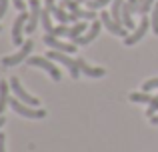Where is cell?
<instances>
[{"mask_svg":"<svg viewBox=\"0 0 158 152\" xmlns=\"http://www.w3.org/2000/svg\"><path fill=\"white\" fill-rule=\"evenodd\" d=\"M8 106H10L18 116H24V118H44L46 116V110L34 108V106H30V104H24V102L18 100V98H10Z\"/></svg>","mask_w":158,"mask_h":152,"instance_id":"1","label":"cell"},{"mask_svg":"<svg viewBox=\"0 0 158 152\" xmlns=\"http://www.w3.org/2000/svg\"><path fill=\"white\" fill-rule=\"evenodd\" d=\"M30 66H38V68H42V70H46L48 74H50L52 80H60L62 74H60V68L56 66V64H52V60L50 58H44V56H28V60H26Z\"/></svg>","mask_w":158,"mask_h":152,"instance_id":"2","label":"cell"},{"mask_svg":"<svg viewBox=\"0 0 158 152\" xmlns=\"http://www.w3.org/2000/svg\"><path fill=\"white\" fill-rule=\"evenodd\" d=\"M32 48H34V40H24V44L20 46V50L16 52V54L2 58V66H6V68H8V66H16V64H20L22 60H28Z\"/></svg>","mask_w":158,"mask_h":152,"instance_id":"3","label":"cell"},{"mask_svg":"<svg viewBox=\"0 0 158 152\" xmlns=\"http://www.w3.org/2000/svg\"><path fill=\"white\" fill-rule=\"evenodd\" d=\"M46 58L56 60V62L64 64V66L70 70V76H72V78H78V76H80V68H78V62H76V60H72V58H68V56H66V52L48 50V52H46Z\"/></svg>","mask_w":158,"mask_h":152,"instance_id":"4","label":"cell"},{"mask_svg":"<svg viewBox=\"0 0 158 152\" xmlns=\"http://www.w3.org/2000/svg\"><path fill=\"white\" fill-rule=\"evenodd\" d=\"M28 18H30V14H28V12L24 10V12H20L18 18H16L14 22H12V44H16V46H22V44H24L22 30H26Z\"/></svg>","mask_w":158,"mask_h":152,"instance_id":"5","label":"cell"},{"mask_svg":"<svg viewBox=\"0 0 158 152\" xmlns=\"http://www.w3.org/2000/svg\"><path fill=\"white\" fill-rule=\"evenodd\" d=\"M10 90L16 94V98H18V100L24 102V104H30V106H34V108H38L40 100H38V98H34V96H30V94H28L26 90L22 88V84H20V80H18L16 76L10 78Z\"/></svg>","mask_w":158,"mask_h":152,"instance_id":"6","label":"cell"},{"mask_svg":"<svg viewBox=\"0 0 158 152\" xmlns=\"http://www.w3.org/2000/svg\"><path fill=\"white\" fill-rule=\"evenodd\" d=\"M148 26H150V18H148L146 14H142V20H140L138 26H136L134 30H132L130 34L126 36L124 44H126V46H132V44H136L138 40H142V38H144V34H146V30H148Z\"/></svg>","mask_w":158,"mask_h":152,"instance_id":"7","label":"cell"},{"mask_svg":"<svg viewBox=\"0 0 158 152\" xmlns=\"http://www.w3.org/2000/svg\"><path fill=\"white\" fill-rule=\"evenodd\" d=\"M44 44H46L50 50H58V52H68V54H72V52H76V44L74 42H62V40H58L56 36L52 34H46L44 36Z\"/></svg>","mask_w":158,"mask_h":152,"instance_id":"8","label":"cell"},{"mask_svg":"<svg viewBox=\"0 0 158 152\" xmlns=\"http://www.w3.org/2000/svg\"><path fill=\"white\" fill-rule=\"evenodd\" d=\"M28 6H30V18H28V24H26V32L28 34H34L36 26L40 22V16H42L40 0H28Z\"/></svg>","mask_w":158,"mask_h":152,"instance_id":"9","label":"cell"},{"mask_svg":"<svg viewBox=\"0 0 158 152\" xmlns=\"http://www.w3.org/2000/svg\"><path fill=\"white\" fill-rule=\"evenodd\" d=\"M102 26H104V24H102V20H92L88 32H86V34H82V36H78V38L74 40V44H76V46H86V44H90L92 40H96L98 34H100V28Z\"/></svg>","mask_w":158,"mask_h":152,"instance_id":"10","label":"cell"},{"mask_svg":"<svg viewBox=\"0 0 158 152\" xmlns=\"http://www.w3.org/2000/svg\"><path fill=\"white\" fill-rule=\"evenodd\" d=\"M60 6L62 8H68V12L76 14L78 18H82V20H96V12H94V10H82V8L78 6L76 0H62Z\"/></svg>","mask_w":158,"mask_h":152,"instance_id":"11","label":"cell"},{"mask_svg":"<svg viewBox=\"0 0 158 152\" xmlns=\"http://www.w3.org/2000/svg\"><path fill=\"white\" fill-rule=\"evenodd\" d=\"M100 20H102V24H104V28H108V30H110L112 34H116V36H124V38L128 36V34H126L128 28H124L122 24L116 22V20L112 18L110 12H104V10H102V12H100Z\"/></svg>","mask_w":158,"mask_h":152,"instance_id":"12","label":"cell"},{"mask_svg":"<svg viewBox=\"0 0 158 152\" xmlns=\"http://www.w3.org/2000/svg\"><path fill=\"white\" fill-rule=\"evenodd\" d=\"M48 10H50V14L58 20V22H62V24L78 22V16H76V14H72V12H66L62 6H56V4H52V6H48Z\"/></svg>","mask_w":158,"mask_h":152,"instance_id":"13","label":"cell"},{"mask_svg":"<svg viewBox=\"0 0 158 152\" xmlns=\"http://www.w3.org/2000/svg\"><path fill=\"white\" fill-rule=\"evenodd\" d=\"M76 62H78L80 72H84L86 76H90V78H100V76H104V68H92V66H88V64H86L82 58H76Z\"/></svg>","mask_w":158,"mask_h":152,"instance_id":"14","label":"cell"},{"mask_svg":"<svg viewBox=\"0 0 158 152\" xmlns=\"http://www.w3.org/2000/svg\"><path fill=\"white\" fill-rule=\"evenodd\" d=\"M8 102H10V82L0 80V114L4 112Z\"/></svg>","mask_w":158,"mask_h":152,"instance_id":"15","label":"cell"},{"mask_svg":"<svg viewBox=\"0 0 158 152\" xmlns=\"http://www.w3.org/2000/svg\"><path fill=\"white\" fill-rule=\"evenodd\" d=\"M86 28H88V26H86L84 22H76L74 26H70V30H68V38H70V40H76L78 36H82V34L86 32Z\"/></svg>","mask_w":158,"mask_h":152,"instance_id":"16","label":"cell"},{"mask_svg":"<svg viewBox=\"0 0 158 152\" xmlns=\"http://www.w3.org/2000/svg\"><path fill=\"white\" fill-rule=\"evenodd\" d=\"M152 98H154V96H150L148 92H132L130 94V100L132 102H146V104H150Z\"/></svg>","mask_w":158,"mask_h":152,"instance_id":"17","label":"cell"},{"mask_svg":"<svg viewBox=\"0 0 158 152\" xmlns=\"http://www.w3.org/2000/svg\"><path fill=\"white\" fill-rule=\"evenodd\" d=\"M40 22H42V26H44V30H46V34L48 32H52V28H54V24L50 22V10H42V16H40Z\"/></svg>","mask_w":158,"mask_h":152,"instance_id":"18","label":"cell"},{"mask_svg":"<svg viewBox=\"0 0 158 152\" xmlns=\"http://www.w3.org/2000/svg\"><path fill=\"white\" fill-rule=\"evenodd\" d=\"M68 30H70L68 24H60V26H54L52 32H48V34H52V36H56V38H60V36H68Z\"/></svg>","mask_w":158,"mask_h":152,"instance_id":"19","label":"cell"},{"mask_svg":"<svg viewBox=\"0 0 158 152\" xmlns=\"http://www.w3.org/2000/svg\"><path fill=\"white\" fill-rule=\"evenodd\" d=\"M150 26L154 30V34H158V2L152 6V16H150Z\"/></svg>","mask_w":158,"mask_h":152,"instance_id":"20","label":"cell"},{"mask_svg":"<svg viewBox=\"0 0 158 152\" xmlns=\"http://www.w3.org/2000/svg\"><path fill=\"white\" fill-rule=\"evenodd\" d=\"M110 2L112 0H88L86 4H88L90 10H100V8H104L106 4H110Z\"/></svg>","mask_w":158,"mask_h":152,"instance_id":"21","label":"cell"},{"mask_svg":"<svg viewBox=\"0 0 158 152\" xmlns=\"http://www.w3.org/2000/svg\"><path fill=\"white\" fill-rule=\"evenodd\" d=\"M156 2H158V0H144V2L138 6V12H140V14H146L148 10H152V6H154Z\"/></svg>","mask_w":158,"mask_h":152,"instance_id":"22","label":"cell"},{"mask_svg":"<svg viewBox=\"0 0 158 152\" xmlns=\"http://www.w3.org/2000/svg\"><path fill=\"white\" fill-rule=\"evenodd\" d=\"M146 114H148L150 118H152V116H156V114H158V94H156L154 98H152V102H150V106H148Z\"/></svg>","mask_w":158,"mask_h":152,"instance_id":"23","label":"cell"},{"mask_svg":"<svg viewBox=\"0 0 158 152\" xmlns=\"http://www.w3.org/2000/svg\"><path fill=\"white\" fill-rule=\"evenodd\" d=\"M158 88V78H152V80H146L142 84V90L144 92H150V90H156Z\"/></svg>","mask_w":158,"mask_h":152,"instance_id":"24","label":"cell"},{"mask_svg":"<svg viewBox=\"0 0 158 152\" xmlns=\"http://www.w3.org/2000/svg\"><path fill=\"white\" fill-rule=\"evenodd\" d=\"M6 10H8V0H0V18H4Z\"/></svg>","mask_w":158,"mask_h":152,"instance_id":"25","label":"cell"},{"mask_svg":"<svg viewBox=\"0 0 158 152\" xmlns=\"http://www.w3.org/2000/svg\"><path fill=\"white\" fill-rule=\"evenodd\" d=\"M12 2H14V6L18 8L20 12H24V10H26V2H24V0H12Z\"/></svg>","mask_w":158,"mask_h":152,"instance_id":"26","label":"cell"},{"mask_svg":"<svg viewBox=\"0 0 158 152\" xmlns=\"http://www.w3.org/2000/svg\"><path fill=\"white\" fill-rule=\"evenodd\" d=\"M4 140H6V136L0 134V152H6V148H4Z\"/></svg>","mask_w":158,"mask_h":152,"instance_id":"27","label":"cell"},{"mask_svg":"<svg viewBox=\"0 0 158 152\" xmlns=\"http://www.w3.org/2000/svg\"><path fill=\"white\" fill-rule=\"evenodd\" d=\"M4 122H6V118H4V114H0V128L4 126Z\"/></svg>","mask_w":158,"mask_h":152,"instance_id":"28","label":"cell"},{"mask_svg":"<svg viewBox=\"0 0 158 152\" xmlns=\"http://www.w3.org/2000/svg\"><path fill=\"white\" fill-rule=\"evenodd\" d=\"M54 2H56V0H44V4H46V8H48V6H52Z\"/></svg>","mask_w":158,"mask_h":152,"instance_id":"29","label":"cell"},{"mask_svg":"<svg viewBox=\"0 0 158 152\" xmlns=\"http://www.w3.org/2000/svg\"><path fill=\"white\" fill-rule=\"evenodd\" d=\"M150 122H152V124H158V114H156V116H152V118H150Z\"/></svg>","mask_w":158,"mask_h":152,"instance_id":"30","label":"cell"},{"mask_svg":"<svg viewBox=\"0 0 158 152\" xmlns=\"http://www.w3.org/2000/svg\"><path fill=\"white\" fill-rule=\"evenodd\" d=\"M76 2H88V0H76Z\"/></svg>","mask_w":158,"mask_h":152,"instance_id":"31","label":"cell"},{"mask_svg":"<svg viewBox=\"0 0 158 152\" xmlns=\"http://www.w3.org/2000/svg\"><path fill=\"white\" fill-rule=\"evenodd\" d=\"M142 2H144V0H140V4H142Z\"/></svg>","mask_w":158,"mask_h":152,"instance_id":"32","label":"cell"}]
</instances>
